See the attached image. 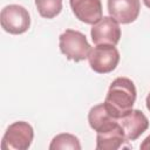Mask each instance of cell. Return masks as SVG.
<instances>
[{
	"label": "cell",
	"mask_w": 150,
	"mask_h": 150,
	"mask_svg": "<svg viewBox=\"0 0 150 150\" xmlns=\"http://www.w3.org/2000/svg\"><path fill=\"white\" fill-rule=\"evenodd\" d=\"M1 27L5 32L19 35L26 33L30 27L29 12L21 5H7L1 9Z\"/></svg>",
	"instance_id": "obj_4"
},
{
	"label": "cell",
	"mask_w": 150,
	"mask_h": 150,
	"mask_svg": "<svg viewBox=\"0 0 150 150\" xmlns=\"http://www.w3.org/2000/svg\"><path fill=\"white\" fill-rule=\"evenodd\" d=\"M59 47L61 53L74 62L88 59L91 50L87 36L75 29H66L59 38Z\"/></svg>",
	"instance_id": "obj_2"
},
{
	"label": "cell",
	"mask_w": 150,
	"mask_h": 150,
	"mask_svg": "<svg viewBox=\"0 0 150 150\" xmlns=\"http://www.w3.org/2000/svg\"><path fill=\"white\" fill-rule=\"evenodd\" d=\"M145 104H146V109L150 111V93L148 94V96L145 98Z\"/></svg>",
	"instance_id": "obj_15"
},
{
	"label": "cell",
	"mask_w": 150,
	"mask_h": 150,
	"mask_svg": "<svg viewBox=\"0 0 150 150\" xmlns=\"http://www.w3.org/2000/svg\"><path fill=\"white\" fill-rule=\"evenodd\" d=\"M88 62L97 74H108L116 69L120 62V52L112 45H96L91 48Z\"/></svg>",
	"instance_id": "obj_5"
},
{
	"label": "cell",
	"mask_w": 150,
	"mask_h": 150,
	"mask_svg": "<svg viewBox=\"0 0 150 150\" xmlns=\"http://www.w3.org/2000/svg\"><path fill=\"white\" fill-rule=\"evenodd\" d=\"M90 36L95 45H112L116 46L121 40L120 23L109 16H103L98 22L93 25Z\"/></svg>",
	"instance_id": "obj_6"
},
{
	"label": "cell",
	"mask_w": 150,
	"mask_h": 150,
	"mask_svg": "<svg viewBox=\"0 0 150 150\" xmlns=\"http://www.w3.org/2000/svg\"><path fill=\"white\" fill-rule=\"evenodd\" d=\"M143 2L148 8H150V0H143Z\"/></svg>",
	"instance_id": "obj_16"
},
{
	"label": "cell",
	"mask_w": 150,
	"mask_h": 150,
	"mask_svg": "<svg viewBox=\"0 0 150 150\" xmlns=\"http://www.w3.org/2000/svg\"><path fill=\"white\" fill-rule=\"evenodd\" d=\"M127 141H136L149 128L148 117L138 109H131L118 120Z\"/></svg>",
	"instance_id": "obj_9"
},
{
	"label": "cell",
	"mask_w": 150,
	"mask_h": 150,
	"mask_svg": "<svg viewBox=\"0 0 150 150\" xmlns=\"http://www.w3.org/2000/svg\"><path fill=\"white\" fill-rule=\"evenodd\" d=\"M34 138L33 127L25 121H18L6 129L2 139V150H27Z\"/></svg>",
	"instance_id": "obj_3"
},
{
	"label": "cell",
	"mask_w": 150,
	"mask_h": 150,
	"mask_svg": "<svg viewBox=\"0 0 150 150\" xmlns=\"http://www.w3.org/2000/svg\"><path fill=\"white\" fill-rule=\"evenodd\" d=\"M124 142H127V137L120 123L111 130L96 134L97 150H117L123 146Z\"/></svg>",
	"instance_id": "obj_11"
},
{
	"label": "cell",
	"mask_w": 150,
	"mask_h": 150,
	"mask_svg": "<svg viewBox=\"0 0 150 150\" xmlns=\"http://www.w3.org/2000/svg\"><path fill=\"white\" fill-rule=\"evenodd\" d=\"M88 122L90 128L96 131V134L105 132L108 130H111L116 125H118V120L112 117L107 108L104 107V103H100L97 105H94L89 112H88Z\"/></svg>",
	"instance_id": "obj_10"
},
{
	"label": "cell",
	"mask_w": 150,
	"mask_h": 150,
	"mask_svg": "<svg viewBox=\"0 0 150 150\" xmlns=\"http://www.w3.org/2000/svg\"><path fill=\"white\" fill-rule=\"evenodd\" d=\"M81 150V143L80 139L69 132H62L56 135L50 144H49V150Z\"/></svg>",
	"instance_id": "obj_12"
},
{
	"label": "cell",
	"mask_w": 150,
	"mask_h": 150,
	"mask_svg": "<svg viewBox=\"0 0 150 150\" xmlns=\"http://www.w3.org/2000/svg\"><path fill=\"white\" fill-rule=\"evenodd\" d=\"M73 14L81 22L95 25L103 18L101 0H69Z\"/></svg>",
	"instance_id": "obj_8"
},
{
	"label": "cell",
	"mask_w": 150,
	"mask_h": 150,
	"mask_svg": "<svg viewBox=\"0 0 150 150\" xmlns=\"http://www.w3.org/2000/svg\"><path fill=\"white\" fill-rule=\"evenodd\" d=\"M107 7L111 18L118 23L128 25L138 18L141 2L139 0H108Z\"/></svg>",
	"instance_id": "obj_7"
},
{
	"label": "cell",
	"mask_w": 150,
	"mask_h": 150,
	"mask_svg": "<svg viewBox=\"0 0 150 150\" xmlns=\"http://www.w3.org/2000/svg\"><path fill=\"white\" fill-rule=\"evenodd\" d=\"M39 14L45 19H54L62 11V0H35Z\"/></svg>",
	"instance_id": "obj_13"
},
{
	"label": "cell",
	"mask_w": 150,
	"mask_h": 150,
	"mask_svg": "<svg viewBox=\"0 0 150 150\" xmlns=\"http://www.w3.org/2000/svg\"><path fill=\"white\" fill-rule=\"evenodd\" d=\"M136 96L135 83L128 77H117L109 86L103 103L109 114L120 120L132 109Z\"/></svg>",
	"instance_id": "obj_1"
},
{
	"label": "cell",
	"mask_w": 150,
	"mask_h": 150,
	"mask_svg": "<svg viewBox=\"0 0 150 150\" xmlns=\"http://www.w3.org/2000/svg\"><path fill=\"white\" fill-rule=\"evenodd\" d=\"M139 148H141L142 150H150V135L144 138V141L141 143Z\"/></svg>",
	"instance_id": "obj_14"
}]
</instances>
